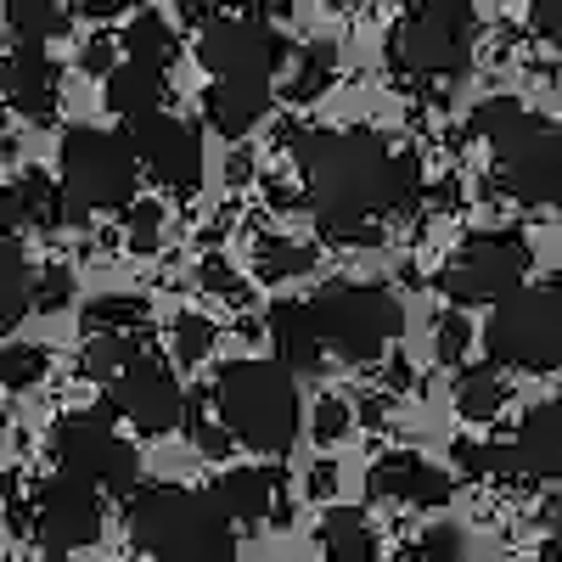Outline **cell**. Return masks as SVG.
I'll use <instances>...</instances> for the list:
<instances>
[{
  "label": "cell",
  "instance_id": "obj_1",
  "mask_svg": "<svg viewBox=\"0 0 562 562\" xmlns=\"http://www.w3.org/2000/svg\"><path fill=\"white\" fill-rule=\"evenodd\" d=\"M310 175V214L326 243L371 248L383 237L378 214H400L422 192V164L411 153H389L371 130H281Z\"/></svg>",
  "mask_w": 562,
  "mask_h": 562
},
{
  "label": "cell",
  "instance_id": "obj_2",
  "mask_svg": "<svg viewBox=\"0 0 562 562\" xmlns=\"http://www.w3.org/2000/svg\"><path fill=\"white\" fill-rule=\"evenodd\" d=\"M130 540L164 562H237V535L214 495L186 484H153L130 501Z\"/></svg>",
  "mask_w": 562,
  "mask_h": 562
},
{
  "label": "cell",
  "instance_id": "obj_3",
  "mask_svg": "<svg viewBox=\"0 0 562 562\" xmlns=\"http://www.w3.org/2000/svg\"><path fill=\"white\" fill-rule=\"evenodd\" d=\"M214 405L231 445L288 456L299 439V383L281 360H231L214 383Z\"/></svg>",
  "mask_w": 562,
  "mask_h": 562
},
{
  "label": "cell",
  "instance_id": "obj_4",
  "mask_svg": "<svg viewBox=\"0 0 562 562\" xmlns=\"http://www.w3.org/2000/svg\"><path fill=\"white\" fill-rule=\"evenodd\" d=\"M315 333L326 344V355H344L355 366H371L400 333H405V304L389 288L371 281H333L310 299Z\"/></svg>",
  "mask_w": 562,
  "mask_h": 562
},
{
  "label": "cell",
  "instance_id": "obj_5",
  "mask_svg": "<svg viewBox=\"0 0 562 562\" xmlns=\"http://www.w3.org/2000/svg\"><path fill=\"white\" fill-rule=\"evenodd\" d=\"M63 198H68V214L74 225L85 214H102V209H130L135 203V153H130V135H108V130H68L63 135Z\"/></svg>",
  "mask_w": 562,
  "mask_h": 562
},
{
  "label": "cell",
  "instance_id": "obj_6",
  "mask_svg": "<svg viewBox=\"0 0 562 562\" xmlns=\"http://www.w3.org/2000/svg\"><path fill=\"white\" fill-rule=\"evenodd\" d=\"M490 366L512 371H557L562 366V288H518L495 304L484 326Z\"/></svg>",
  "mask_w": 562,
  "mask_h": 562
},
{
  "label": "cell",
  "instance_id": "obj_7",
  "mask_svg": "<svg viewBox=\"0 0 562 562\" xmlns=\"http://www.w3.org/2000/svg\"><path fill=\"white\" fill-rule=\"evenodd\" d=\"M394 68L411 79H456L473 63V7L467 0H422L394 23Z\"/></svg>",
  "mask_w": 562,
  "mask_h": 562
},
{
  "label": "cell",
  "instance_id": "obj_8",
  "mask_svg": "<svg viewBox=\"0 0 562 562\" xmlns=\"http://www.w3.org/2000/svg\"><path fill=\"white\" fill-rule=\"evenodd\" d=\"M52 456L68 479L90 484V490H108V495H130L140 484V456L135 445H124L108 428V411H74L52 428Z\"/></svg>",
  "mask_w": 562,
  "mask_h": 562
},
{
  "label": "cell",
  "instance_id": "obj_9",
  "mask_svg": "<svg viewBox=\"0 0 562 562\" xmlns=\"http://www.w3.org/2000/svg\"><path fill=\"white\" fill-rule=\"evenodd\" d=\"M535 254L524 243V231H484V237L461 243L445 270H439V288L450 304H501L524 288Z\"/></svg>",
  "mask_w": 562,
  "mask_h": 562
},
{
  "label": "cell",
  "instance_id": "obj_10",
  "mask_svg": "<svg viewBox=\"0 0 562 562\" xmlns=\"http://www.w3.org/2000/svg\"><path fill=\"white\" fill-rule=\"evenodd\" d=\"M495 180L518 203H557L562 198V124L546 113H524L495 140Z\"/></svg>",
  "mask_w": 562,
  "mask_h": 562
},
{
  "label": "cell",
  "instance_id": "obj_11",
  "mask_svg": "<svg viewBox=\"0 0 562 562\" xmlns=\"http://www.w3.org/2000/svg\"><path fill=\"white\" fill-rule=\"evenodd\" d=\"M198 57L214 85H270V74L288 57V40L265 18H214L198 34Z\"/></svg>",
  "mask_w": 562,
  "mask_h": 562
},
{
  "label": "cell",
  "instance_id": "obj_12",
  "mask_svg": "<svg viewBox=\"0 0 562 562\" xmlns=\"http://www.w3.org/2000/svg\"><path fill=\"white\" fill-rule=\"evenodd\" d=\"M34 540L52 551V557H68V551H85L102 540V495L57 473L52 484L34 490Z\"/></svg>",
  "mask_w": 562,
  "mask_h": 562
},
{
  "label": "cell",
  "instance_id": "obj_13",
  "mask_svg": "<svg viewBox=\"0 0 562 562\" xmlns=\"http://www.w3.org/2000/svg\"><path fill=\"white\" fill-rule=\"evenodd\" d=\"M130 153L158 186H169V192H192L203 180V135H198L192 119H175V113L140 119L130 130Z\"/></svg>",
  "mask_w": 562,
  "mask_h": 562
},
{
  "label": "cell",
  "instance_id": "obj_14",
  "mask_svg": "<svg viewBox=\"0 0 562 562\" xmlns=\"http://www.w3.org/2000/svg\"><path fill=\"white\" fill-rule=\"evenodd\" d=\"M108 411L130 416L140 434H169V428H180V422H186V394H180V378H175L164 360L140 355V360H130V371L113 383V405Z\"/></svg>",
  "mask_w": 562,
  "mask_h": 562
},
{
  "label": "cell",
  "instance_id": "obj_15",
  "mask_svg": "<svg viewBox=\"0 0 562 562\" xmlns=\"http://www.w3.org/2000/svg\"><path fill=\"white\" fill-rule=\"evenodd\" d=\"M57 85H63V74L45 57V45H12V52L0 57V97H7L29 124H45L57 113V97H63Z\"/></svg>",
  "mask_w": 562,
  "mask_h": 562
},
{
  "label": "cell",
  "instance_id": "obj_16",
  "mask_svg": "<svg viewBox=\"0 0 562 562\" xmlns=\"http://www.w3.org/2000/svg\"><path fill=\"white\" fill-rule=\"evenodd\" d=\"M366 490L378 495V501H405V506H445L456 479L445 473V467L434 461H422L411 450H389L383 461H371V473H366Z\"/></svg>",
  "mask_w": 562,
  "mask_h": 562
},
{
  "label": "cell",
  "instance_id": "obj_17",
  "mask_svg": "<svg viewBox=\"0 0 562 562\" xmlns=\"http://www.w3.org/2000/svg\"><path fill=\"white\" fill-rule=\"evenodd\" d=\"M0 225H7V231H23V225L57 231V225H74V214H68L63 186H57L52 175L29 169V175H18L12 186H0Z\"/></svg>",
  "mask_w": 562,
  "mask_h": 562
},
{
  "label": "cell",
  "instance_id": "obj_18",
  "mask_svg": "<svg viewBox=\"0 0 562 562\" xmlns=\"http://www.w3.org/2000/svg\"><path fill=\"white\" fill-rule=\"evenodd\" d=\"M512 467L524 479H562V394L524 416L518 445H512Z\"/></svg>",
  "mask_w": 562,
  "mask_h": 562
},
{
  "label": "cell",
  "instance_id": "obj_19",
  "mask_svg": "<svg viewBox=\"0 0 562 562\" xmlns=\"http://www.w3.org/2000/svg\"><path fill=\"white\" fill-rule=\"evenodd\" d=\"M209 495L220 501V512L231 524H265L281 512V479L270 467H237V473H225Z\"/></svg>",
  "mask_w": 562,
  "mask_h": 562
},
{
  "label": "cell",
  "instance_id": "obj_20",
  "mask_svg": "<svg viewBox=\"0 0 562 562\" xmlns=\"http://www.w3.org/2000/svg\"><path fill=\"white\" fill-rule=\"evenodd\" d=\"M270 344H276V355H281V366H288V371H321L326 344L315 333L310 304H299V299L270 304Z\"/></svg>",
  "mask_w": 562,
  "mask_h": 562
},
{
  "label": "cell",
  "instance_id": "obj_21",
  "mask_svg": "<svg viewBox=\"0 0 562 562\" xmlns=\"http://www.w3.org/2000/svg\"><path fill=\"white\" fill-rule=\"evenodd\" d=\"M321 557L326 562H378L383 546H378V529L360 506H333L321 518Z\"/></svg>",
  "mask_w": 562,
  "mask_h": 562
},
{
  "label": "cell",
  "instance_id": "obj_22",
  "mask_svg": "<svg viewBox=\"0 0 562 562\" xmlns=\"http://www.w3.org/2000/svg\"><path fill=\"white\" fill-rule=\"evenodd\" d=\"M270 113V85H214L209 90V124L231 140H243Z\"/></svg>",
  "mask_w": 562,
  "mask_h": 562
},
{
  "label": "cell",
  "instance_id": "obj_23",
  "mask_svg": "<svg viewBox=\"0 0 562 562\" xmlns=\"http://www.w3.org/2000/svg\"><path fill=\"white\" fill-rule=\"evenodd\" d=\"M158 102H164V74L140 68V63H119V68L108 74V108H113V113H124L130 124L153 119V113H158Z\"/></svg>",
  "mask_w": 562,
  "mask_h": 562
},
{
  "label": "cell",
  "instance_id": "obj_24",
  "mask_svg": "<svg viewBox=\"0 0 562 562\" xmlns=\"http://www.w3.org/2000/svg\"><path fill=\"white\" fill-rule=\"evenodd\" d=\"M119 45H124V63H140V68H153V74H169V63L180 57V40L164 23V12H135Z\"/></svg>",
  "mask_w": 562,
  "mask_h": 562
},
{
  "label": "cell",
  "instance_id": "obj_25",
  "mask_svg": "<svg viewBox=\"0 0 562 562\" xmlns=\"http://www.w3.org/2000/svg\"><path fill=\"white\" fill-rule=\"evenodd\" d=\"M34 310V270L12 237H0V338Z\"/></svg>",
  "mask_w": 562,
  "mask_h": 562
},
{
  "label": "cell",
  "instance_id": "obj_26",
  "mask_svg": "<svg viewBox=\"0 0 562 562\" xmlns=\"http://www.w3.org/2000/svg\"><path fill=\"white\" fill-rule=\"evenodd\" d=\"M135 326H147V299H135V293H102L85 304L90 338H135Z\"/></svg>",
  "mask_w": 562,
  "mask_h": 562
},
{
  "label": "cell",
  "instance_id": "obj_27",
  "mask_svg": "<svg viewBox=\"0 0 562 562\" xmlns=\"http://www.w3.org/2000/svg\"><path fill=\"white\" fill-rule=\"evenodd\" d=\"M501 405H506V383H501V371H495L490 360L467 366L461 378H456V411H461L467 422H490Z\"/></svg>",
  "mask_w": 562,
  "mask_h": 562
},
{
  "label": "cell",
  "instance_id": "obj_28",
  "mask_svg": "<svg viewBox=\"0 0 562 562\" xmlns=\"http://www.w3.org/2000/svg\"><path fill=\"white\" fill-rule=\"evenodd\" d=\"M333 68H338L333 40H310V45H299V68H293V90H288V97H293V102H315L321 90L333 85Z\"/></svg>",
  "mask_w": 562,
  "mask_h": 562
},
{
  "label": "cell",
  "instance_id": "obj_29",
  "mask_svg": "<svg viewBox=\"0 0 562 562\" xmlns=\"http://www.w3.org/2000/svg\"><path fill=\"white\" fill-rule=\"evenodd\" d=\"M7 23H12L18 45H45L52 34L68 29V12L52 7V0H12V7H7Z\"/></svg>",
  "mask_w": 562,
  "mask_h": 562
},
{
  "label": "cell",
  "instance_id": "obj_30",
  "mask_svg": "<svg viewBox=\"0 0 562 562\" xmlns=\"http://www.w3.org/2000/svg\"><path fill=\"white\" fill-rule=\"evenodd\" d=\"M130 360H140V344L135 338H90L79 371H85L90 383H119L124 371H130Z\"/></svg>",
  "mask_w": 562,
  "mask_h": 562
},
{
  "label": "cell",
  "instance_id": "obj_31",
  "mask_svg": "<svg viewBox=\"0 0 562 562\" xmlns=\"http://www.w3.org/2000/svg\"><path fill=\"white\" fill-rule=\"evenodd\" d=\"M254 270H259L265 281L304 276V270H315V248H310V243H293V237H265L259 254H254Z\"/></svg>",
  "mask_w": 562,
  "mask_h": 562
},
{
  "label": "cell",
  "instance_id": "obj_32",
  "mask_svg": "<svg viewBox=\"0 0 562 562\" xmlns=\"http://www.w3.org/2000/svg\"><path fill=\"white\" fill-rule=\"evenodd\" d=\"M45 371H52V355H45L40 344H7L0 349V389H12V394H23V389H34Z\"/></svg>",
  "mask_w": 562,
  "mask_h": 562
},
{
  "label": "cell",
  "instance_id": "obj_33",
  "mask_svg": "<svg viewBox=\"0 0 562 562\" xmlns=\"http://www.w3.org/2000/svg\"><path fill=\"white\" fill-rule=\"evenodd\" d=\"M400 562H467V540H461V529H450V524L422 529V535L400 551Z\"/></svg>",
  "mask_w": 562,
  "mask_h": 562
},
{
  "label": "cell",
  "instance_id": "obj_34",
  "mask_svg": "<svg viewBox=\"0 0 562 562\" xmlns=\"http://www.w3.org/2000/svg\"><path fill=\"white\" fill-rule=\"evenodd\" d=\"M518 119H524V102H518V97H490V102H479V108H473V119H467V135L501 140Z\"/></svg>",
  "mask_w": 562,
  "mask_h": 562
},
{
  "label": "cell",
  "instance_id": "obj_35",
  "mask_svg": "<svg viewBox=\"0 0 562 562\" xmlns=\"http://www.w3.org/2000/svg\"><path fill=\"white\" fill-rule=\"evenodd\" d=\"M209 349H214V321L209 315H180L175 321V360L198 366V360H209Z\"/></svg>",
  "mask_w": 562,
  "mask_h": 562
},
{
  "label": "cell",
  "instance_id": "obj_36",
  "mask_svg": "<svg viewBox=\"0 0 562 562\" xmlns=\"http://www.w3.org/2000/svg\"><path fill=\"white\" fill-rule=\"evenodd\" d=\"M456 461H461V473H473V479H484V473H518V467H512V445H473V439H461Z\"/></svg>",
  "mask_w": 562,
  "mask_h": 562
},
{
  "label": "cell",
  "instance_id": "obj_37",
  "mask_svg": "<svg viewBox=\"0 0 562 562\" xmlns=\"http://www.w3.org/2000/svg\"><path fill=\"white\" fill-rule=\"evenodd\" d=\"M203 405H209V400H186V428H192V445H198L203 456L220 461V456H231V434L220 428V422L203 416Z\"/></svg>",
  "mask_w": 562,
  "mask_h": 562
},
{
  "label": "cell",
  "instance_id": "obj_38",
  "mask_svg": "<svg viewBox=\"0 0 562 562\" xmlns=\"http://www.w3.org/2000/svg\"><path fill=\"white\" fill-rule=\"evenodd\" d=\"M130 231H124V237H130V248L135 254H153L158 248V231H164V209L158 203H130V220H124Z\"/></svg>",
  "mask_w": 562,
  "mask_h": 562
},
{
  "label": "cell",
  "instance_id": "obj_39",
  "mask_svg": "<svg viewBox=\"0 0 562 562\" xmlns=\"http://www.w3.org/2000/svg\"><path fill=\"white\" fill-rule=\"evenodd\" d=\"M68 299H74V276L63 265H45L34 281V310H63Z\"/></svg>",
  "mask_w": 562,
  "mask_h": 562
},
{
  "label": "cell",
  "instance_id": "obj_40",
  "mask_svg": "<svg viewBox=\"0 0 562 562\" xmlns=\"http://www.w3.org/2000/svg\"><path fill=\"white\" fill-rule=\"evenodd\" d=\"M349 422H355L349 400H315V439H321V445L344 439V434H349Z\"/></svg>",
  "mask_w": 562,
  "mask_h": 562
},
{
  "label": "cell",
  "instance_id": "obj_41",
  "mask_svg": "<svg viewBox=\"0 0 562 562\" xmlns=\"http://www.w3.org/2000/svg\"><path fill=\"white\" fill-rule=\"evenodd\" d=\"M467 344H473V321H467V315H445L439 321V338H434V355L439 360H461Z\"/></svg>",
  "mask_w": 562,
  "mask_h": 562
},
{
  "label": "cell",
  "instance_id": "obj_42",
  "mask_svg": "<svg viewBox=\"0 0 562 562\" xmlns=\"http://www.w3.org/2000/svg\"><path fill=\"white\" fill-rule=\"evenodd\" d=\"M79 63H85V74H102V79H108V74L119 68V45H113L108 34H97V40H85V57H79Z\"/></svg>",
  "mask_w": 562,
  "mask_h": 562
},
{
  "label": "cell",
  "instance_id": "obj_43",
  "mask_svg": "<svg viewBox=\"0 0 562 562\" xmlns=\"http://www.w3.org/2000/svg\"><path fill=\"white\" fill-rule=\"evenodd\" d=\"M529 23H535V34H546V40H562V0H535Z\"/></svg>",
  "mask_w": 562,
  "mask_h": 562
},
{
  "label": "cell",
  "instance_id": "obj_44",
  "mask_svg": "<svg viewBox=\"0 0 562 562\" xmlns=\"http://www.w3.org/2000/svg\"><path fill=\"white\" fill-rule=\"evenodd\" d=\"M203 288H220V293H243V281L231 276L225 259H203Z\"/></svg>",
  "mask_w": 562,
  "mask_h": 562
},
{
  "label": "cell",
  "instance_id": "obj_45",
  "mask_svg": "<svg viewBox=\"0 0 562 562\" xmlns=\"http://www.w3.org/2000/svg\"><path fill=\"white\" fill-rule=\"evenodd\" d=\"M338 490V467L333 461H315L310 467V495H333Z\"/></svg>",
  "mask_w": 562,
  "mask_h": 562
},
{
  "label": "cell",
  "instance_id": "obj_46",
  "mask_svg": "<svg viewBox=\"0 0 562 562\" xmlns=\"http://www.w3.org/2000/svg\"><path fill=\"white\" fill-rule=\"evenodd\" d=\"M79 12H85V18H113L119 0H79Z\"/></svg>",
  "mask_w": 562,
  "mask_h": 562
},
{
  "label": "cell",
  "instance_id": "obj_47",
  "mask_svg": "<svg viewBox=\"0 0 562 562\" xmlns=\"http://www.w3.org/2000/svg\"><path fill=\"white\" fill-rule=\"evenodd\" d=\"M540 562H562V540H551V546L540 551Z\"/></svg>",
  "mask_w": 562,
  "mask_h": 562
},
{
  "label": "cell",
  "instance_id": "obj_48",
  "mask_svg": "<svg viewBox=\"0 0 562 562\" xmlns=\"http://www.w3.org/2000/svg\"><path fill=\"white\" fill-rule=\"evenodd\" d=\"M7 490H12V473H7V467H0V501H7Z\"/></svg>",
  "mask_w": 562,
  "mask_h": 562
}]
</instances>
